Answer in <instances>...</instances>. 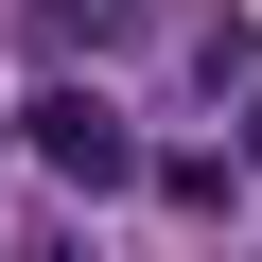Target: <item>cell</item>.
Segmentation results:
<instances>
[{"mask_svg": "<svg viewBox=\"0 0 262 262\" xmlns=\"http://www.w3.org/2000/svg\"><path fill=\"white\" fill-rule=\"evenodd\" d=\"M18 140H35V175H70V192H122V175H140V140H122V105H105V88H35Z\"/></svg>", "mask_w": 262, "mask_h": 262, "instance_id": "obj_1", "label": "cell"}, {"mask_svg": "<svg viewBox=\"0 0 262 262\" xmlns=\"http://www.w3.org/2000/svg\"><path fill=\"white\" fill-rule=\"evenodd\" d=\"M35 262H88V245H35Z\"/></svg>", "mask_w": 262, "mask_h": 262, "instance_id": "obj_2", "label": "cell"}]
</instances>
